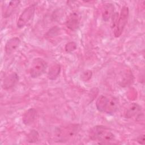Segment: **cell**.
<instances>
[{
    "instance_id": "cell-1",
    "label": "cell",
    "mask_w": 145,
    "mask_h": 145,
    "mask_svg": "<svg viewBox=\"0 0 145 145\" xmlns=\"http://www.w3.org/2000/svg\"><path fill=\"white\" fill-rule=\"evenodd\" d=\"M89 137L92 140L99 142V144L109 143L114 139V135L112 131L108 127L101 125L92 128Z\"/></svg>"
},
{
    "instance_id": "cell-2",
    "label": "cell",
    "mask_w": 145,
    "mask_h": 145,
    "mask_svg": "<svg viewBox=\"0 0 145 145\" xmlns=\"http://www.w3.org/2000/svg\"><path fill=\"white\" fill-rule=\"evenodd\" d=\"M79 124H70L60 127L56 131V138L57 142H64L72 138L79 131Z\"/></svg>"
},
{
    "instance_id": "cell-3",
    "label": "cell",
    "mask_w": 145,
    "mask_h": 145,
    "mask_svg": "<svg viewBox=\"0 0 145 145\" xmlns=\"http://www.w3.org/2000/svg\"><path fill=\"white\" fill-rule=\"evenodd\" d=\"M129 15V7L127 6H123L122 8L120 15L118 16L116 25L114 28V35L116 37H118L122 35L127 24Z\"/></svg>"
},
{
    "instance_id": "cell-4",
    "label": "cell",
    "mask_w": 145,
    "mask_h": 145,
    "mask_svg": "<svg viewBox=\"0 0 145 145\" xmlns=\"http://www.w3.org/2000/svg\"><path fill=\"white\" fill-rule=\"evenodd\" d=\"M47 67L46 62L41 58H35L30 69V75L32 78H38L41 75Z\"/></svg>"
},
{
    "instance_id": "cell-5",
    "label": "cell",
    "mask_w": 145,
    "mask_h": 145,
    "mask_svg": "<svg viewBox=\"0 0 145 145\" xmlns=\"http://www.w3.org/2000/svg\"><path fill=\"white\" fill-rule=\"evenodd\" d=\"M36 10V5H31L26 7L20 15L18 21L17 27L19 28H23L29 22L31 18L33 17Z\"/></svg>"
},
{
    "instance_id": "cell-6",
    "label": "cell",
    "mask_w": 145,
    "mask_h": 145,
    "mask_svg": "<svg viewBox=\"0 0 145 145\" xmlns=\"http://www.w3.org/2000/svg\"><path fill=\"white\" fill-rule=\"evenodd\" d=\"M19 81V76L16 72H11L6 75L3 82L2 87L5 89H8L14 87Z\"/></svg>"
},
{
    "instance_id": "cell-7",
    "label": "cell",
    "mask_w": 145,
    "mask_h": 145,
    "mask_svg": "<svg viewBox=\"0 0 145 145\" xmlns=\"http://www.w3.org/2000/svg\"><path fill=\"white\" fill-rule=\"evenodd\" d=\"M80 23V17L76 12L71 13L67 17L66 21V27L71 31L76 30Z\"/></svg>"
},
{
    "instance_id": "cell-8",
    "label": "cell",
    "mask_w": 145,
    "mask_h": 145,
    "mask_svg": "<svg viewBox=\"0 0 145 145\" xmlns=\"http://www.w3.org/2000/svg\"><path fill=\"white\" fill-rule=\"evenodd\" d=\"M20 44V40L18 37H14L9 39L5 44V50L7 54H11L15 51Z\"/></svg>"
},
{
    "instance_id": "cell-9",
    "label": "cell",
    "mask_w": 145,
    "mask_h": 145,
    "mask_svg": "<svg viewBox=\"0 0 145 145\" xmlns=\"http://www.w3.org/2000/svg\"><path fill=\"white\" fill-rule=\"evenodd\" d=\"M119 106V100L116 97H108V100L105 113L112 114L114 113L118 109Z\"/></svg>"
},
{
    "instance_id": "cell-10",
    "label": "cell",
    "mask_w": 145,
    "mask_h": 145,
    "mask_svg": "<svg viewBox=\"0 0 145 145\" xmlns=\"http://www.w3.org/2000/svg\"><path fill=\"white\" fill-rule=\"evenodd\" d=\"M37 116V111L35 108H31L24 112L22 121L24 125H29L33 122Z\"/></svg>"
},
{
    "instance_id": "cell-11",
    "label": "cell",
    "mask_w": 145,
    "mask_h": 145,
    "mask_svg": "<svg viewBox=\"0 0 145 145\" xmlns=\"http://www.w3.org/2000/svg\"><path fill=\"white\" fill-rule=\"evenodd\" d=\"M142 107L137 103L131 104L125 110L124 116L126 118H131L140 113Z\"/></svg>"
},
{
    "instance_id": "cell-12",
    "label": "cell",
    "mask_w": 145,
    "mask_h": 145,
    "mask_svg": "<svg viewBox=\"0 0 145 145\" xmlns=\"http://www.w3.org/2000/svg\"><path fill=\"white\" fill-rule=\"evenodd\" d=\"M114 6L112 3L106 4L103 8L102 12V18L104 21L107 22L114 14Z\"/></svg>"
},
{
    "instance_id": "cell-13",
    "label": "cell",
    "mask_w": 145,
    "mask_h": 145,
    "mask_svg": "<svg viewBox=\"0 0 145 145\" xmlns=\"http://www.w3.org/2000/svg\"><path fill=\"white\" fill-rule=\"evenodd\" d=\"M20 1H11L9 2L8 5L7 6L3 14L4 18L9 17L12 12L15 11L16 7L19 6Z\"/></svg>"
},
{
    "instance_id": "cell-14",
    "label": "cell",
    "mask_w": 145,
    "mask_h": 145,
    "mask_svg": "<svg viewBox=\"0 0 145 145\" xmlns=\"http://www.w3.org/2000/svg\"><path fill=\"white\" fill-rule=\"evenodd\" d=\"M61 71V66L58 63L53 65L48 72V77L50 80H55L59 75Z\"/></svg>"
},
{
    "instance_id": "cell-15",
    "label": "cell",
    "mask_w": 145,
    "mask_h": 145,
    "mask_svg": "<svg viewBox=\"0 0 145 145\" xmlns=\"http://www.w3.org/2000/svg\"><path fill=\"white\" fill-rule=\"evenodd\" d=\"M108 100V97L104 95H101L97 99L96 102V106L97 109L99 112H105Z\"/></svg>"
},
{
    "instance_id": "cell-16",
    "label": "cell",
    "mask_w": 145,
    "mask_h": 145,
    "mask_svg": "<svg viewBox=\"0 0 145 145\" xmlns=\"http://www.w3.org/2000/svg\"><path fill=\"white\" fill-rule=\"evenodd\" d=\"M39 134L35 130H31L27 135V141L29 143H34L38 140Z\"/></svg>"
},
{
    "instance_id": "cell-17",
    "label": "cell",
    "mask_w": 145,
    "mask_h": 145,
    "mask_svg": "<svg viewBox=\"0 0 145 145\" xmlns=\"http://www.w3.org/2000/svg\"><path fill=\"white\" fill-rule=\"evenodd\" d=\"M76 48V45L74 42H69L65 46V50L67 52H71Z\"/></svg>"
},
{
    "instance_id": "cell-18",
    "label": "cell",
    "mask_w": 145,
    "mask_h": 145,
    "mask_svg": "<svg viewBox=\"0 0 145 145\" xmlns=\"http://www.w3.org/2000/svg\"><path fill=\"white\" fill-rule=\"evenodd\" d=\"M92 75V72L90 70H86L83 72L82 74V79L84 81H87L91 78Z\"/></svg>"
},
{
    "instance_id": "cell-19",
    "label": "cell",
    "mask_w": 145,
    "mask_h": 145,
    "mask_svg": "<svg viewBox=\"0 0 145 145\" xmlns=\"http://www.w3.org/2000/svg\"><path fill=\"white\" fill-rule=\"evenodd\" d=\"M118 13L117 12H116L114 14H113V15H112V28L114 29V28L115 27L116 25V23H117V20H118Z\"/></svg>"
},
{
    "instance_id": "cell-20",
    "label": "cell",
    "mask_w": 145,
    "mask_h": 145,
    "mask_svg": "<svg viewBox=\"0 0 145 145\" xmlns=\"http://www.w3.org/2000/svg\"><path fill=\"white\" fill-rule=\"evenodd\" d=\"M137 142L141 144H144V135H140L137 138Z\"/></svg>"
}]
</instances>
